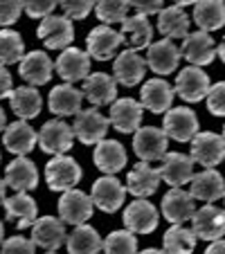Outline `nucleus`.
<instances>
[{
  "instance_id": "25",
  "label": "nucleus",
  "mask_w": 225,
  "mask_h": 254,
  "mask_svg": "<svg viewBox=\"0 0 225 254\" xmlns=\"http://www.w3.org/2000/svg\"><path fill=\"white\" fill-rule=\"evenodd\" d=\"M5 214L7 221H11L18 230H25V227L34 225L36 221V214H39V207L34 202V198L27 196V191H18L14 196L5 198Z\"/></svg>"
},
{
  "instance_id": "5",
  "label": "nucleus",
  "mask_w": 225,
  "mask_h": 254,
  "mask_svg": "<svg viewBox=\"0 0 225 254\" xmlns=\"http://www.w3.org/2000/svg\"><path fill=\"white\" fill-rule=\"evenodd\" d=\"M192 160L205 169L216 167L225 160V139L216 133H196L192 137Z\"/></svg>"
},
{
  "instance_id": "35",
  "label": "nucleus",
  "mask_w": 225,
  "mask_h": 254,
  "mask_svg": "<svg viewBox=\"0 0 225 254\" xmlns=\"http://www.w3.org/2000/svg\"><path fill=\"white\" fill-rule=\"evenodd\" d=\"M122 34H129V43L133 50H144L151 45L153 27H151L147 16L135 11L133 16H126V18L122 20Z\"/></svg>"
},
{
  "instance_id": "8",
  "label": "nucleus",
  "mask_w": 225,
  "mask_h": 254,
  "mask_svg": "<svg viewBox=\"0 0 225 254\" xmlns=\"http://www.w3.org/2000/svg\"><path fill=\"white\" fill-rule=\"evenodd\" d=\"M110 120H106L97 108H86V111H79L75 117V137L83 144H97L106 137L108 133Z\"/></svg>"
},
{
  "instance_id": "41",
  "label": "nucleus",
  "mask_w": 225,
  "mask_h": 254,
  "mask_svg": "<svg viewBox=\"0 0 225 254\" xmlns=\"http://www.w3.org/2000/svg\"><path fill=\"white\" fill-rule=\"evenodd\" d=\"M59 5H61L63 14L68 16V18H86L88 14L92 11V7H95V0H59Z\"/></svg>"
},
{
  "instance_id": "1",
  "label": "nucleus",
  "mask_w": 225,
  "mask_h": 254,
  "mask_svg": "<svg viewBox=\"0 0 225 254\" xmlns=\"http://www.w3.org/2000/svg\"><path fill=\"white\" fill-rule=\"evenodd\" d=\"M81 167L77 164L75 158L68 155H54L45 167V180L52 191H68L81 180Z\"/></svg>"
},
{
  "instance_id": "6",
  "label": "nucleus",
  "mask_w": 225,
  "mask_h": 254,
  "mask_svg": "<svg viewBox=\"0 0 225 254\" xmlns=\"http://www.w3.org/2000/svg\"><path fill=\"white\" fill-rule=\"evenodd\" d=\"M72 142H75V128L68 126L63 120H50L41 126L39 144L45 153L61 155L72 149Z\"/></svg>"
},
{
  "instance_id": "22",
  "label": "nucleus",
  "mask_w": 225,
  "mask_h": 254,
  "mask_svg": "<svg viewBox=\"0 0 225 254\" xmlns=\"http://www.w3.org/2000/svg\"><path fill=\"white\" fill-rule=\"evenodd\" d=\"M147 59H142L138 54V50H124V52L117 57L113 72H115V81L122 83L126 88H133L135 83H140L144 79V72H147Z\"/></svg>"
},
{
  "instance_id": "28",
  "label": "nucleus",
  "mask_w": 225,
  "mask_h": 254,
  "mask_svg": "<svg viewBox=\"0 0 225 254\" xmlns=\"http://www.w3.org/2000/svg\"><path fill=\"white\" fill-rule=\"evenodd\" d=\"M173 92L164 79H151L142 86V106L151 113H167L173 104Z\"/></svg>"
},
{
  "instance_id": "11",
  "label": "nucleus",
  "mask_w": 225,
  "mask_h": 254,
  "mask_svg": "<svg viewBox=\"0 0 225 254\" xmlns=\"http://www.w3.org/2000/svg\"><path fill=\"white\" fill-rule=\"evenodd\" d=\"M176 92L189 104L203 101L210 92V77L198 65H187L178 72L176 77Z\"/></svg>"
},
{
  "instance_id": "32",
  "label": "nucleus",
  "mask_w": 225,
  "mask_h": 254,
  "mask_svg": "<svg viewBox=\"0 0 225 254\" xmlns=\"http://www.w3.org/2000/svg\"><path fill=\"white\" fill-rule=\"evenodd\" d=\"M194 23L203 32H214L225 25V0H198L194 5Z\"/></svg>"
},
{
  "instance_id": "13",
  "label": "nucleus",
  "mask_w": 225,
  "mask_h": 254,
  "mask_svg": "<svg viewBox=\"0 0 225 254\" xmlns=\"http://www.w3.org/2000/svg\"><path fill=\"white\" fill-rule=\"evenodd\" d=\"M124 196H126V187L117 180V178L110 176V173L106 178L95 180L92 193H90L95 207H99V209L106 211V214H113V211L120 209L122 202H124Z\"/></svg>"
},
{
  "instance_id": "20",
  "label": "nucleus",
  "mask_w": 225,
  "mask_h": 254,
  "mask_svg": "<svg viewBox=\"0 0 225 254\" xmlns=\"http://www.w3.org/2000/svg\"><path fill=\"white\" fill-rule=\"evenodd\" d=\"M142 101H135L131 97H124V99H117L110 104V126H115L120 133H133L142 122Z\"/></svg>"
},
{
  "instance_id": "33",
  "label": "nucleus",
  "mask_w": 225,
  "mask_h": 254,
  "mask_svg": "<svg viewBox=\"0 0 225 254\" xmlns=\"http://www.w3.org/2000/svg\"><path fill=\"white\" fill-rule=\"evenodd\" d=\"M9 104H11V111H14L20 120H34V117L41 113L43 97L39 95L36 86H20L11 92Z\"/></svg>"
},
{
  "instance_id": "23",
  "label": "nucleus",
  "mask_w": 225,
  "mask_h": 254,
  "mask_svg": "<svg viewBox=\"0 0 225 254\" xmlns=\"http://www.w3.org/2000/svg\"><path fill=\"white\" fill-rule=\"evenodd\" d=\"M192 196L196 200H205V202H214L219 198H223L225 193V180L214 167L203 169L201 173L192 176Z\"/></svg>"
},
{
  "instance_id": "52",
  "label": "nucleus",
  "mask_w": 225,
  "mask_h": 254,
  "mask_svg": "<svg viewBox=\"0 0 225 254\" xmlns=\"http://www.w3.org/2000/svg\"><path fill=\"white\" fill-rule=\"evenodd\" d=\"M5 126H7V120H5V111L0 108V130L5 128Z\"/></svg>"
},
{
  "instance_id": "37",
  "label": "nucleus",
  "mask_w": 225,
  "mask_h": 254,
  "mask_svg": "<svg viewBox=\"0 0 225 254\" xmlns=\"http://www.w3.org/2000/svg\"><path fill=\"white\" fill-rule=\"evenodd\" d=\"M25 57V45L18 32L11 29H0V63L11 65Z\"/></svg>"
},
{
  "instance_id": "26",
  "label": "nucleus",
  "mask_w": 225,
  "mask_h": 254,
  "mask_svg": "<svg viewBox=\"0 0 225 254\" xmlns=\"http://www.w3.org/2000/svg\"><path fill=\"white\" fill-rule=\"evenodd\" d=\"M83 97L90 101L92 106H106L113 104L117 97V81L115 77L97 72V74H88L83 79Z\"/></svg>"
},
{
  "instance_id": "3",
  "label": "nucleus",
  "mask_w": 225,
  "mask_h": 254,
  "mask_svg": "<svg viewBox=\"0 0 225 254\" xmlns=\"http://www.w3.org/2000/svg\"><path fill=\"white\" fill-rule=\"evenodd\" d=\"M167 133L164 128H155V126H144V128L135 130L133 137V151L140 160L144 162H155L162 160L167 153Z\"/></svg>"
},
{
  "instance_id": "39",
  "label": "nucleus",
  "mask_w": 225,
  "mask_h": 254,
  "mask_svg": "<svg viewBox=\"0 0 225 254\" xmlns=\"http://www.w3.org/2000/svg\"><path fill=\"white\" fill-rule=\"evenodd\" d=\"M129 0H95V14L104 25H113L124 20L129 11Z\"/></svg>"
},
{
  "instance_id": "46",
  "label": "nucleus",
  "mask_w": 225,
  "mask_h": 254,
  "mask_svg": "<svg viewBox=\"0 0 225 254\" xmlns=\"http://www.w3.org/2000/svg\"><path fill=\"white\" fill-rule=\"evenodd\" d=\"M162 2L164 0H129V5L133 7L138 14H160V9H162Z\"/></svg>"
},
{
  "instance_id": "42",
  "label": "nucleus",
  "mask_w": 225,
  "mask_h": 254,
  "mask_svg": "<svg viewBox=\"0 0 225 254\" xmlns=\"http://www.w3.org/2000/svg\"><path fill=\"white\" fill-rule=\"evenodd\" d=\"M207 111L216 117H225V81L210 86V92H207Z\"/></svg>"
},
{
  "instance_id": "30",
  "label": "nucleus",
  "mask_w": 225,
  "mask_h": 254,
  "mask_svg": "<svg viewBox=\"0 0 225 254\" xmlns=\"http://www.w3.org/2000/svg\"><path fill=\"white\" fill-rule=\"evenodd\" d=\"M95 167L101 169L104 173H117L120 169H124L126 164V151L117 139H101L97 142V149H95Z\"/></svg>"
},
{
  "instance_id": "24",
  "label": "nucleus",
  "mask_w": 225,
  "mask_h": 254,
  "mask_svg": "<svg viewBox=\"0 0 225 254\" xmlns=\"http://www.w3.org/2000/svg\"><path fill=\"white\" fill-rule=\"evenodd\" d=\"M52 61L45 52L34 50V52L25 54L20 59V77L29 83V86H45L52 79Z\"/></svg>"
},
{
  "instance_id": "48",
  "label": "nucleus",
  "mask_w": 225,
  "mask_h": 254,
  "mask_svg": "<svg viewBox=\"0 0 225 254\" xmlns=\"http://www.w3.org/2000/svg\"><path fill=\"white\" fill-rule=\"evenodd\" d=\"M207 252H210V254H214V252H225V241H223V239L212 241V245L207 248Z\"/></svg>"
},
{
  "instance_id": "18",
  "label": "nucleus",
  "mask_w": 225,
  "mask_h": 254,
  "mask_svg": "<svg viewBox=\"0 0 225 254\" xmlns=\"http://www.w3.org/2000/svg\"><path fill=\"white\" fill-rule=\"evenodd\" d=\"M32 241L43 250H59L63 241H68L66 223L54 216H43L36 218L32 225Z\"/></svg>"
},
{
  "instance_id": "21",
  "label": "nucleus",
  "mask_w": 225,
  "mask_h": 254,
  "mask_svg": "<svg viewBox=\"0 0 225 254\" xmlns=\"http://www.w3.org/2000/svg\"><path fill=\"white\" fill-rule=\"evenodd\" d=\"M124 225L138 234H151L158 227V209L149 200L138 198L124 209Z\"/></svg>"
},
{
  "instance_id": "43",
  "label": "nucleus",
  "mask_w": 225,
  "mask_h": 254,
  "mask_svg": "<svg viewBox=\"0 0 225 254\" xmlns=\"http://www.w3.org/2000/svg\"><path fill=\"white\" fill-rule=\"evenodd\" d=\"M57 5L59 0H23V9L32 18H45V16L52 14Z\"/></svg>"
},
{
  "instance_id": "19",
  "label": "nucleus",
  "mask_w": 225,
  "mask_h": 254,
  "mask_svg": "<svg viewBox=\"0 0 225 254\" xmlns=\"http://www.w3.org/2000/svg\"><path fill=\"white\" fill-rule=\"evenodd\" d=\"M160 183H162L160 169H153L142 160L140 164H135V169L126 178V191H131L135 198H149L158 191Z\"/></svg>"
},
{
  "instance_id": "29",
  "label": "nucleus",
  "mask_w": 225,
  "mask_h": 254,
  "mask_svg": "<svg viewBox=\"0 0 225 254\" xmlns=\"http://www.w3.org/2000/svg\"><path fill=\"white\" fill-rule=\"evenodd\" d=\"M5 180L11 189L16 191H29L39 185V171L34 167L32 160H27L25 155H18L14 162H9L5 171Z\"/></svg>"
},
{
  "instance_id": "54",
  "label": "nucleus",
  "mask_w": 225,
  "mask_h": 254,
  "mask_svg": "<svg viewBox=\"0 0 225 254\" xmlns=\"http://www.w3.org/2000/svg\"><path fill=\"white\" fill-rule=\"evenodd\" d=\"M223 139H225V126H223Z\"/></svg>"
},
{
  "instance_id": "49",
  "label": "nucleus",
  "mask_w": 225,
  "mask_h": 254,
  "mask_svg": "<svg viewBox=\"0 0 225 254\" xmlns=\"http://www.w3.org/2000/svg\"><path fill=\"white\" fill-rule=\"evenodd\" d=\"M216 57H221V61L225 63V36H223V41H221V45L216 48Z\"/></svg>"
},
{
  "instance_id": "38",
  "label": "nucleus",
  "mask_w": 225,
  "mask_h": 254,
  "mask_svg": "<svg viewBox=\"0 0 225 254\" xmlns=\"http://www.w3.org/2000/svg\"><path fill=\"white\" fill-rule=\"evenodd\" d=\"M162 239H164V250L167 252H192L196 248L198 236L194 230H187L182 225H173Z\"/></svg>"
},
{
  "instance_id": "50",
  "label": "nucleus",
  "mask_w": 225,
  "mask_h": 254,
  "mask_svg": "<svg viewBox=\"0 0 225 254\" xmlns=\"http://www.w3.org/2000/svg\"><path fill=\"white\" fill-rule=\"evenodd\" d=\"M173 5H178V7H185V5H196L198 0H171Z\"/></svg>"
},
{
  "instance_id": "34",
  "label": "nucleus",
  "mask_w": 225,
  "mask_h": 254,
  "mask_svg": "<svg viewBox=\"0 0 225 254\" xmlns=\"http://www.w3.org/2000/svg\"><path fill=\"white\" fill-rule=\"evenodd\" d=\"M158 29L169 39H185L189 34V16L182 11V7L171 5L167 9H160L158 14Z\"/></svg>"
},
{
  "instance_id": "27",
  "label": "nucleus",
  "mask_w": 225,
  "mask_h": 254,
  "mask_svg": "<svg viewBox=\"0 0 225 254\" xmlns=\"http://www.w3.org/2000/svg\"><path fill=\"white\" fill-rule=\"evenodd\" d=\"M81 101H83L81 90H77V88L70 86V83H61V86H57L52 92H50L48 106L54 115L70 117V115H77V113L81 111Z\"/></svg>"
},
{
  "instance_id": "12",
  "label": "nucleus",
  "mask_w": 225,
  "mask_h": 254,
  "mask_svg": "<svg viewBox=\"0 0 225 254\" xmlns=\"http://www.w3.org/2000/svg\"><path fill=\"white\" fill-rule=\"evenodd\" d=\"M124 34L122 32H115L113 27L108 25H99L95 27L86 39V45H88V54L97 61H108L110 57H115L117 48L124 43Z\"/></svg>"
},
{
  "instance_id": "36",
  "label": "nucleus",
  "mask_w": 225,
  "mask_h": 254,
  "mask_svg": "<svg viewBox=\"0 0 225 254\" xmlns=\"http://www.w3.org/2000/svg\"><path fill=\"white\" fill-rule=\"evenodd\" d=\"M66 243H68V250L75 254L99 252V250H104V241L99 239V234H97L90 225H83V223L75 227V232L68 236Z\"/></svg>"
},
{
  "instance_id": "45",
  "label": "nucleus",
  "mask_w": 225,
  "mask_h": 254,
  "mask_svg": "<svg viewBox=\"0 0 225 254\" xmlns=\"http://www.w3.org/2000/svg\"><path fill=\"white\" fill-rule=\"evenodd\" d=\"M0 248H2V252L5 254H9V252H27V254H32L34 250H36V243L29 241V239H25V236H11V239L2 241Z\"/></svg>"
},
{
  "instance_id": "14",
  "label": "nucleus",
  "mask_w": 225,
  "mask_h": 254,
  "mask_svg": "<svg viewBox=\"0 0 225 254\" xmlns=\"http://www.w3.org/2000/svg\"><path fill=\"white\" fill-rule=\"evenodd\" d=\"M57 67V74L68 83L81 81V79L88 77L90 72V54L83 52L79 48H66L61 52V57L54 63Z\"/></svg>"
},
{
  "instance_id": "53",
  "label": "nucleus",
  "mask_w": 225,
  "mask_h": 254,
  "mask_svg": "<svg viewBox=\"0 0 225 254\" xmlns=\"http://www.w3.org/2000/svg\"><path fill=\"white\" fill-rule=\"evenodd\" d=\"M2 239H5V230H2V223H0V245H2Z\"/></svg>"
},
{
  "instance_id": "16",
  "label": "nucleus",
  "mask_w": 225,
  "mask_h": 254,
  "mask_svg": "<svg viewBox=\"0 0 225 254\" xmlns=\"http://www.w3.org/2000/svg\"><path fill=\"white\" fill-rule=\"evenodd\" d=\"M160 176H162V180L169 187H182V185L192 183V176H194L192 155L178 153V151L164 153L162 164H160Z\"/></svg>"
},
{
  "instance_id": "9",
  "label": "nucleus",
  "mask_w": 225,
  "mask_h": 254,
  "mask_svg": "<svg viewBox=\"0 0 225 254\" xmlns=\"http://www.w3.org/2000/svg\"><path fill=\"white\" fill-rule=\"evenodd\" d=\"M194 211H196V198L192 191H182L180 187H171L162 198V214L171 225H182V223L192 221Z\"/></svg>"
},
{
  "instance_id": "4",
  "label": "nucleus",
  "mask_w": 225,
  "mask_h": 254,
  "mask_svg": "<svg viewBox=\"0 0 225 254\" xmlns=\"http://www.w3.org/2000/svg\"><path fill=\"white\" fill-rule=\"evenodd\" d=\"M36 34H39V39L45 43V48L66 50L68 45L72 43V39H75V27H72V20L68 18L66 14L63 16H52L50 14V16H45V18L41 20Z\"/></svg>"
},
{
  "instance_id": "17",
  "label": "nucleus",
  "mask_w": 225,
  "mask_h": 254,
  "mask_svg": "<svg viewBox=\"0 0 225 254\" xmlns=\"http://www.w3.org/2000/svg\"><path fill=\"white\" fill-rule=\"evenodd\" d=\"M182 54L180 50L176 48L171 39H162L155 41L147 48V65L155 72V74H171L178 67Z\"/></svg>"
},
{
  "instance_id": "10",
  "label": "nucleus",
  "mask_w": 225,
  "mask_h": 254,
  "mask_svg": "<svg viewBox=\"0 0 225 254\" xmlns=\"http://www.w3.org/2000/svg\"><path fill=\"white\" fill-rule=\"evenodd\" d=\"M162 128L167 133V137L176 139V142H189L198 133V117H196V113L185 108V106L169 108L164 113Z\"/></svg>"
},
{
  "instance_id": "47",
  "label": "nucleus",
  "mask_w": 225,
  "mask_h": 254,
  "mask_svg": "<svg viewBox=\"0 0 225 254\" xmlns=\"http://www.w3.org/2000/svg\"><path fill=\"white\" fill-rule=\"evenodd\" d=\"M11 74L2 63H0V99H5V97H11Z\"/></svg>"
},
{
  "instance_id": "51",
  "label": "nucleus",
  "mask_w": 225,
  "mask_h": 254,
  "mask_svg": "<svg viewBox=\"0 0 225 254\" xmlns=\"http://www.w3.org/2000/svg\"><path fill=\"white\" fill-rule=\"evenodd\" d=\"M5 189H7V180H0V200L5 198Z\"/></svg>"
},
{
  "instance_id": "7",
  "label": "nucleus",
  "mask_w": 225,
  "mask_h": 254,
  "mask_svg": "<svg viewBox=\"0 0 225 254\" xmlns=\"http://www.w3.org/2000/svg\"><path fill=\"white\" fill-rule=\"evenodd\" d=\"M92 209H95L92 198L75 187L63 191L61 200H59V216H61L63 223H70V225H81V223H86L92 216Z\"/></svg>"
},
{
  "instance_id": "2",
  "label": "nucleus",
  "mask_w": 225,
  "mask_h": 254,
  "mask_svg": "<svg viewBox=\"0 0 225 254\" xmlns=\"http://www.w3.org/2000/svg\"><path fill=\"white\" fill-rule=\"evenodd\" d=\"M192 230L196 232L198 239L203 241H216L225 236V209L205 202L201 209L194 211L192 216Z\"/></svg>"
},
{
  "instance_id": "55",
  "label": "nucleus",
  "mask_w": 225,
  "mask_h": 254,
  "mask_svg": "<svg viewBox=\"0 0 225 254\" xmlns=\"http://www.w3.org/2000/svg\"><path fill=\"white\" fill-rule=\"evenodd\" d=\"M223 202H225V193H223ZM223 209H225V207H223Z\"/></svg>"
},
{
  "instance_id": "31",
  "label": "nucleus",
  "mask_w": 225,
  "mask_h": 254,
  "mask_svg": "<svg viewBox=\"0 0 225 254\" xmlns=\"http://www.w3.org/2000/svg\"><path fill=\"white\" fill-rule=\"evenodd\" d=\"M5 146L16 155H27L34 149V144L39 142V135L34 133V128L25 122H14V124L5 126V135H2Z\"/></svg>"
},
{
  "instance_id": "44",
  "label": "nucleus",
  "mask_w": 225,
  "mask_h": 254,
  "mask_svg": "<svg viewBox=\"0 0 225 254\" xmlns=\"http://www.w3.org/2000/svg\"><path fill=\"white\" fill-rule=\"evenodd\" d=\"M23 0H0V25H14L20 18Z\"/></svg>"
},
{
  "instance_id": "15",
  "label": "nucleus",
  "mask_w": 225,
  "mask_h": 254,
  "mask_svg": "<svg viewBox=\"0 0 225 254\" xmlns=\"http://www.w3.org/2000/svg\"><path fill=\"white\" fill-rule=\"evenodd\" d=\"M182 59L192 63V65H210L216 57V45L214 39L210 36V32H194V34H187L185 41H182V48H180Z\"/></svg>"
},
{
  "instance_id": "40",
  "label": "nucleus",
  "mask_w": 225,
  "mask_h": 254,
  "mask_svg": "<svg viewBox=\"0 0 225 254\" xmlns=\"http://www.w3.org/2000/svg\"><path fill=\"white\" fill-rule=\"evenodd\" d=\"M104 250L106 252H135V250H138L135 232L117 230V232H113V234H108L104 241Z\"/></svg>"
}]
</instances>
